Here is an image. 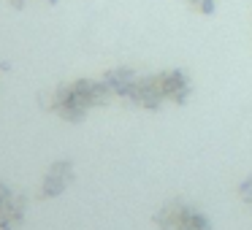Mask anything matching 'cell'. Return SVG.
<instances>
[{"label": "cell", "instance_id": "cell-8", "mask_svg": "<svg viewBox=\"0 0 252 230\" xmlns=\"http://www.w3.org/2000/svg\"><path fill=\"white\" fill-rule=\"evenodd\" d=\"M185 3H187V6H190L195 14H203V17L214 14V6H217V0H185Z\"/></svg>", "mask_w": 252, "mask_h": 230}, {"label": "cell", "instance_id": "cell-4", "mask_svg": "<svg viewBox=\"0 0 252 230\" xmlns=\"http://www.w3.org/2000/svg\"><path fill=\"white\" fill-rule=\"evenodd\" d=\"M30 198L19 184L0 179V230H22L28 222Z\"/></svg>", "mask_w": 252, "mask_h": 230}, {"label": "cell", "instance_id": "cell-1", "mask_svg": "<svg viewBox=\"0 0 252 230\" xmlns=\"http://www.w3.org/2000/svg\"><path fill=\"white\" fill-rule=\"evenodd\" d=\"M114 100L111 89L106 87L103 79H71V82L57 84L46 98V109L57 116V119L68 122V125H82L95 109H103Z\"/></svg>", "mask_w": 252, "mask_h": 230}, {"label": "cell", "instance_id": "cell-6", "mask_svg": "<svg viewBox=\"0 0 252 230\" xmlns=\"http://www.w3.org/2000/svg\"><path fill=\"white\" fill-rule=\"evenodd\" d=\"M106 82V87L111 89V95L120 100H125V95L130 92L133 82L138 79V73L133 71V68L127 65H117V68H109V71H103V76H100Z\"/></svg>", "mask_w": 252, "mask_h": 230}, {"label": "cell", "instance_id": "cell-7", "mask_svg": "<svg viewBox=\"0 0 252 230\" xmlns=\"http://www.w3.org/2000/svg\"><path fill=\"white\" fill-rule=\"evenodd\" d=\"M236 195H239V201L244 203V206L252 208V173L247 176V179H241L239 184H236Z\"/></svg>", "mask_w": 252, "mask_h": 230}, {"label": "cell", "instance_id": "cell-9", "mask_svg": "<svg viewBox=\"0 0 252 230\" xmlns=\"http://www.w3.org/2000/svg\"><path fill=\"white\" fill-rule=\"evenodd\" d=\"M8 6L14 8V11H25V8H28V3L30 0H6ZM44 3H49V6H57V3H60V0H44Z\"/></svg>", "mask_w": 252, "mask_h": 230}, {"label": "cell", "instance_id": "cell-3", "mask_svg": "<svg viewBox=\"0 0 252 230\" xmlns=\"http://www.w3.org/2000/svg\"><path fill=\"white\" fill-rule=\"evenodd\" d=\"M76 181V163L71 157H57L52 160L49 165L44 168L38 179V187H35V198L41 203L46 201H55V198L65 195L71 190V184Z\"/></svg>", "mask_w": 252, "mask_h": 230}, {"label": "cell", "instance_id": "cell-2", "mask_svg": "<svg viewBox=\"0 0 252 230\" xmlns=\"http://www.w3.org/2000/svg\"><path fill=\"white\" fill-rule=\"evenodd\" d=\"M152 222L158 230H212V219L201 206L185 201V198H171L158 211L152 214Z\"/></svg>", "mask_w": 252, "mask_h": 230}, {"label": "cell", "instance_id": "cell-5", "mask_svg": "<svg viewBox=\"0 0 252 230\" xmlns=\"http://www.w3.org/2000/svg\"><path fill=\"white\" fill-rule=\"evenodd\" d=\"M125 100L136 109L144 111H160L163 106H168V98L163 92V84H160V73H149V76H141L133 82L130 92L125 95Z\"/></svg>", "mask_w": 252, "mask_h": 230}]
</instances>
